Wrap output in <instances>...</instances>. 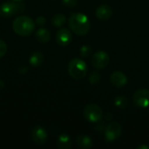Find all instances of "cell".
Wrapping results in <instances>:
<instances>
[{"label":"cell","mask_w":149,"mask_h":149,"mask_svg":"<svg viewBox=\"0 0 149 149\" xmlns=\"http://www.w3.org/2000/svg\"><path fill=\"white\" fill-rule=\"evenodd\" d=\"M43 60H44L43 53L40 51H36V52L31 53V55L30 57V59H29V62H30V65L31 66L38 67V66L42 65Z\"/></svg>","instance_id":"2e32d148"},{"label":"cell","mask_w":149,"mask_h":149,"mask_svg":"<svg viewBox=\"0 0 149 149\" xmlns=\"http://www.w3.org/2000/svg\"><path fill=\"white\" fill-rule=\"evenodd\" d=\"M138 149H149V146H147V145H141V146L138 147Z\"/></svg>","instance_id":"4316f807"},{"label":"cell","mask_w":149,"mask_h":149,"mask_svg":"<svg viewBox=\"0 0 149 149\" xmlns=\"http://www.w3.org/2000/svg\"><path fill=\"white\" fill-rule=\"evenodd\" d=\"M3 87H4V82L2 79H0V93L2 92V90L3 89Z\"/></svg>","instance_id":"484cf974"},{"label":"cell","mask_w":149,"mask_h":149,"mask_svg":"<svg viewBox=\"0 0 149 149\" xmlns=\"http://www.w3.org/2000/svg\"><path fill=\"white\" fill-rule=\"evenodd\" d=\"M66 21V17L64 14H61V13H58V14H55L52 18V25L56 26V27H61L65 24Z\"/></svg>","instance_id":"e0dca14e"},{"label":"cell","mask_w":149,"mask_h":149,"mask_svg":"<svg viewBox=\"0 0 149 149\" xmlns=\"http://www.w3.org/2000/svg\"><path fill=\"white\" fill-rule=\"evenodd\" d=\"M31 138L34 144L41 146L45 144L48 139V134L45 127L41 126L34 127L31 131Z\"/></svg>","instance_id":"ba28073f"},{"label":"cell","mask_w":149,"mask_h":149,"mask_svg":"<svg viewBox=\"0 0 149 149\" xmlns=\"http://www.w3.org/2000/svg\"><path fill=\"white\" fill-rule=\"evenodd\" d=\"M121 133H122L121 126L116 121H112L107 126H106V128L104 131L105 141L107 143L113 142L120 138V136L121 135Z\"/></svg>","instance_id":"8992f818"},{"label":"cell","mask_w":149,"mask_h":149,"mask_svg":"<svg viewBox=\"0 0 149 149\" xmlns=\"http://www.w3.org/2000/svg\"><path fill=\"white\" fill-rule=\"evenodd\" d=\"M105 119H106L107 121H110V120L113 119V115H112V113H106V114H105Z\"/></svg>","instance_id":"d4e9b609"},{"label":"cell","mask_w":149,"mask_h":149,"mask_svg":"<svg viewBox=\"0 0 149 149\" xmlns=\"http://www.w3.org/2000/svg\"><path fill=\"white\" fill-rule=\"evenodd\" d=\"M110 81L114 86H116L118 88H121V87H124L127 85V77L123 72L115 71L111 74Z\"/></svg>","instance_id":"8fae6325"},{"label":"cell","mask_w":149,"mask_h":149,"mask_svg":"<svg viewBox=\"0 0 149 149\" xmlns=\"http://www.w3.org/2000/svg\"><path fill=\"white\" fill-rule=\"evenodd\" d=\"M68 72L73 79L81 80L87 73V65L83 59L74 58L68 64Z\"/></svg>","instance_id":"3957f363"},{"label":"cell","mask_w":149,"mask_h":149,"mask_svg":"<svg viewBox=\"0 0 149 149\" xmlns=\"http://www.w3.org/2000/svg\"><path fill=\"white\" fill-rule=\"evenodd\" d=\"M12 1H16V2H22L24 0H12Z\"/></svg>","instance_id":"83f0119b"},{"label":"cell","mask_w":149,"mask_h":149,"mask_svg":"<svg viewBox=\"0 0 149 149\" xmlns=\"http://www.w3.org/2000/svg\"><path fill=\"white\" fill-rule=\"evenodd\" d=\"M105 128H106L105 123H101V126L99 125V126L95 127V131H97V132H99V130H100V132L101 131H105Z\"/></svg>","instance_id":"cb8c5ba5"},{"label":"cell","mask_w":149,"mask_h":149,"mask_svg":"<svg viewBox=\"0 0 149 149\" xmlns=\"http://www.w3.org/2000/svg\"><path fill=\"white\" fill-rule=\"evenodd\" d=\"M133 101L140 108H148L149 107V90L141 88L135 91L133 95Z\"/></svg>","instance_id":"52a82bcc"},{"label":"cell","mask_w":149,"mask_h":149,"mask_svg":"<svg viewBox=\"0 0 149 149\" xmlns=\"http://www.w3.org/2000/svg\"><path fill=\"white\" fill-rule=\"evenodd\" d=\"M14 32L21 37H27L32 34L35 30L34 21L27 16L17 17L12 23Z\"/></svg>","instance_id":"7a4b0ae2"},{"label":"cell","mask_w":149,"mask_h":149,"mask_svg":"<svg viewBox=\"0 0 149 149\" xmlns=\"http://www.w3.org/2000/svg\"><path fill=\"white\" fill-rule=\"evenodd\" d=\"M57 146L60 149H70L72 146L70 136L66 134H62L57 140Z\"/></svg>","instance_id":"5bb4252c"},{"label":"cell","mask_w":149,"mask_h":149,"mask_svg":"<svg viewBox=\"0 0 149 149\" xmlns=\"http://www.w3.org/2000/svg\"><path fill=\"white\" fill-rule=\"evenodd\" d=\"M72 32L68 29L65 28L60 29L59 31H58L56 34V41L58 45L61 46L68 45L72 42Z\"/></svg>","instance_id":"30bf717a"},{"label":"cell","mask_w":149,"mask_h":149,"mask_svg":"<svg viewBox=\"0 0 149 149\" xmlns=\"http://www.w3.org/2000/svg\"><path fill=\"white\" fill-rule=\"evenodd\" d=\"M36 39L42 44H45L47 43L50 38H51V33L47 29L45 28H39L37 31H36Z\"/></svg>","instance_id":"9a60e30c"},{"label":"cell","mask_w":149,"mask_h":149,"mask_svg":"<svg viewBox=\"0 0 149 149\" xmlns=\"http://www.w3.org/2000/svg\"><path fill=\"white\" fill-rule=\"evenodd\" d=\"M68 23L71 30L75 34L79 36L87 34L91 27V23L88 17L83 13H72Z\"/></svg>","instance_id":"6da1fadb"},{"label":"cell","mask_w":149,"mask_h":149,"mask_svg":"<svg viewBox=\"0 0 149 149\" xmlns=\"http://www.w3.org/2000/svg\"><path fill=\"white\" fill-rule=\"evenodd\" d=\"M76 144L79 148L89 149L91 148L93 145V140L86 134L79 135L76 139Z\"/></svg>","instance_id":"4fadbf2b"},{"label":"cell","mask_w":149,"mask_h":149,"mask_svg":"<svg viewBox=\"0 0 149 149\" xmlns=\"http://www.w3.org/2000/svg\"><path fill=\"white\" fill-rule=\"evenodd\" d=\"M24 10V5L20 2L8 1L3 2L0 4V17H10Z\"/></svg>","instance_id":"5b68a950"},{"label":"cell","mask_w":149,"mask_h":149,"mask_svg":"<svg viewBox=\"0 0 149 149\" xmlns=\"http://www.w3.org/2000/svg\"><path fill=\"white\" fill-rule=\"evenodd\" d=\"M113 103H114L115 107L120 108V109H125L129 105L128 100L126 97H124V96H118V97H116L114 99Z\"/></svg>","instance_id":"ac0fdd59"},{"label":"cell","mask_w":149,"mask_h":149,"mask_svg":"<svg viewBox=\"0 0 149 149\" xmlns=\"http://www.w3.org/2000/svg\"><path fill=\"white\" fill-rule=\"evenodd\" d=\"M101 79V76L100 74V72L98 71H93L90 73L89 77H88V80L89 82L92 84V85H95V84H98L100 82Z\"/></svg>","instance_id":"d6986e66"},{"label":"cell","mask_w":149,"mask_h":149,"mask_svg":"<svg viewBox=\"0 0 149 149\" xmlns=\"http://www.w3.org/2000/svg\"><path fill=\"white\" fill-rule=\"evenodd\" d=\"M79 54L81 58H89L92 54V48L89 45H83L79 49Z\"/></svg>","instance_id":"ffe728a7"},{"label":"cell","mask_w":149,"mask_h":149,"mask_svg":"<svg viewBox=\"0 0 149 149\" xmlns=\"http://www.w3.org/2000/svg\"><path fill=\"white\" fill-rule=\"evenodd\" d=\"M63 1V3L66 6V7H69V8H73L77 5V3H78V0H62Z\"/></svg>","instance_id":"7402d4cb"},{"label":"cell","mask_w":149,"mask_h":149,"mask_svg":"<svg viewBox=\"0 0 149 149\" xmlns=\"http://www.w3.org/2000/svg\"><path fill=\"white\" fill-rule=\"evenodd\" d=\"M113 9L108 4H102L96 10V17L100 20H108L113 16Z\"/></svg>","instance_id":"7c38bea8"},{"label":"cell","mask_w":149,"mask_h":149,"mask_svg":"<svg viewBox=\"0 0 149 149\" xmlns=\"http://www.w3.org/2000/svg\"><path fill=\"white\" fill-rule=\"evenodd\" d=\"M85 119L91 123H99L102 121L104 113L102 108L96 104H88L83 109Z\"/></svg>","instance_id":"277c9868"},{"label":"cell","mask_w":149,"mask_h":149,"mask_svg":"<svg viewBox=\"0 0 149 149\" xmlns=\"http://www.w3.org/2000/svg\"><path fill=\"white\" fill-rule=\"evenodd\" d=\"M6 52H7V45L3 40L0 39V58L6 54Z\"/></svg>","instance_id":"44dd1931"},{"label":"cell","mask_w":149,"mask_h":149,"mask_svg":"<svg viewBox=\"0 0 149 149\" xmlns=\"http://www.w3.org/2000/svg\"><path fill=\"white\" fill-rule=\"evenodd\" d=\"M109 55L105 51L96 52L92 58L93 65L97 69H104L109 64Z\"/></svg>","instance_id":"9c48e42d"},{"label":"cell","mask_w":149,"mask_h":149,"mask_svg":"<svg viewBox=\"0 0 149 149\" xmlns=\"http://www.w3.org/2000/svg\"><path fill=\"white\" fill-rule=\"evenodd\" d=\"M45 22H46V19H45V17H43V16L38 17L36 18V21H35V23H36L38 25H39V26L44 25V24H45Z\"/></svg>","instance_id":"603a6c76"}]
</instances>
